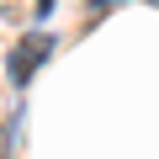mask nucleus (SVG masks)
I'll list each match as a JSON object with an SVG mask.
<instances>
[{
  "label": "nucleus",
  "instance_id": "obj_1",
  "mask_svg": "<svg viewBox=\"0 0 159 159\" xmlns=\"http://www.w3.org/2000/svg\"><path fill=\"white\" fill-rule=\"evenodd\" d=\"M43 58H53V32H27V37L11 48V58H6L11 85H27V80L37 74V64H43Z\"/></svg>",
  "mask_w": 159,
  "mask_h": 159
},
{
  "label": "nucleus",
  "instance_id": "obj_2",
  "mask_svg": "<svg viewBox=\"0 0 159 159\" xmlns=\"http://www.w3.org/2000/svg\"><path fill=\"white\" fill-rule=\"evenodd\" d=\"M0 159H11V133H0Z\"/></svg>",
  "mask_w": 159,
  "mask_h": 159
}]
</instances>
